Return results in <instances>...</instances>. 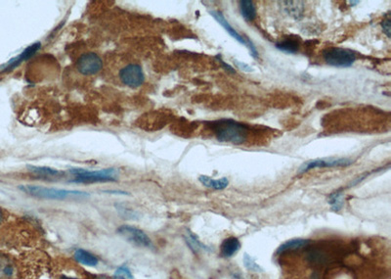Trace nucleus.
I'll return each instance as SVG.
<instances>
[{
    "label": "nucleus",
    "mask_w": 391,
    "mask_h": 279,
    "mask_svg": "<svg viewBox=\"0 0 391 279\" xmlns=\"http://www.w3.org/2000/svg\"><path fill=\"white\" fill-rule=\"evenodd\" d=\"M211 128L219 141L230 142L236 145L245 143L249 134L247 125L229 119L213 122Z\"/></svg>",
    "instance_id": "nucleus-1"
},
{
    "label": "nucleus",
    "mask_w": 391,
    "mask_h": 279,
    "mask_svg": "<svg viewBox=\"0 0 391 279\" xmlns=\"http://www.w3.org/2000/svg\"><path fill=\"white\" fill-rule=\"evenodd\" d=\"M20 189L24 192L41 199H50V200H65L67 198H84L88 197V194L80 191L73 190H65V189H56V188H48L43 186H20Z\"/></svg>",
    "instance_id": "nucleus-2"
},
{
    "label": "nucleus",
    "mask_w": 391,
    "mask_h": 279,
    "mask_svg": "<svg viewBox=\"0 0 391 279\" xmlns=\"http://www.w3.org/2000/svg\"><path fill=\"white\" fill-rule=\"evenodd\" d=\"M71 175L75 177L72 183L76 184H94V183H106L115 182L119 176L116 169H104L101 171H87L84 169H71L69 171Z\"/></svg>",
    "instance_id": "nucleus-3"
},
{
    "label": "nucleus",
    "mask_w": 391,
    "mask_h": 279,
    "mask_svg": "<svg viewBox=\"0 0 391 279\" xmlns=\"http://www.w3.org/2000/svg\"><path fill=\"white\" fill-rule=\"evenodd\" d=\"M323 58L326 64L336 68H348L357 59L356 53L350 49L329 47L323 51Z\"/></svg>",
    "instance_id": "nucleus-4"
},
{
    "label": "nucleus",
    "mask_w": 391,
    "mask_h": 279,
    "mask_svg": "<svg viewBox=\"0 0 391 279\" xmlns=\"http://www.w3.org/2000/svg\"><path fill=\"white\" fill-rule=\"evenodd\" d=\"M353 164V160L348 158H323L310 160L302 164L297 174L302 175L310 170L321 168H335V167H348Z\"/></svg>",
    "instance_id": "nucleus-5"
},
{
    "label": "nucleus",
    "mask_w": 391,
    "mask_h": 279,
    "mask_svg": "<svg viewBox=\"0 0 391 279\" xmlns=\"http://www.w3.org/2000/svg\"><path fill=\"white\" fill-rule=\"evenodd\" d=\"M118 233L135 246L143 248H150L153 246V243L149 236L143 230L135 226L122 225L118 228Z\"/></svg>",
    "instance_id": "nucleus-6"
},
{
    "label": "nucleus",
    "mask_w": 391,
    "mask_h": 279,
    "mask_svg": "<svg viewBox=\"0 0 391 279\" xmlns=\"http://www.w3.org/2000/svg\"><path fill=\"white\" fill-rule=\"evenodd\" d=\"M120 78L123 84L132 89L141 87L145 81L142 68L136 64H130L123 68L120 72Z\"/></svg>",
    "instance_id": "nucleus-7"
},
{
    "label": "nucleus",
    "mask_w": 391,
    "mask_h": 279,
    "mask_svg": "<svg viewBox=\"0 0 391 279\" xmlns=\"http://www.w3.org/2000/svg\"><path fill=\"white\" fill-rule=\"evenodd\" d=\"M76 68L81 75L93 76L102 70L103 62L96 53L88 52L77 59Z\"/></svg>",
    "instance_id": "nucleus-8"
},
{
    "label": "nucleus",
    "mask_w": 391,
    "mask_h": 279,
    "mask_svg": "<svg viewBox=\"0 0 391 279\" xmlns=\"http://www.w3.org/2000/svg\"><path fill=\"white\" fill-rule=\"evenodd\" d=\"M40 46H41L40 42H36V43L32 44L31 46L27 47V48L22 52V54H20L18 57L12 59L10 62L8 63V65L6 66V68L4 69V71H11V70L15 69L16 67H18L19 65H21L24 61H27V60L31 59L33 55L39 50Z\"/></svg>",
    "instance_id": "nucleus-9"
},
{
    "label": "nucleus",
    "mask_w": 391,
    "mask_h": 279,
    "mask_svg": "<svg viewBox=\"0 0 391 279\" xmlns=\"http://www.w3.org/2000/svg\"><path fill=\"white\" fill-rule=\"evenodd\" d=\"M210 15L225 29V31L228 32L229 34L234 37L235 39H237L239 42H241L242 44L248 46V39L249 38H245L244 36H242L238 31H236L230 24L228 21L225 19V17L223 16V14L220 11H210Z\"/></svg>",
    "instance_id": "nucleus-10"
},
{
    "label": "nucleus",
    "mask_w": 391,
    "mask_h": 279,
    "mask_svg": "<svg viewBox=\"0 0 391 279\" xmlns=\"http://www.w3.org/2000/svg\"><path fill=\"white\" fill-rule=\"evenodd\" d=\"M241 249V242L237 237L226 238L220 246V255L223 258H231Z\"/></svg>",
    "instance_id": "nucleus-11"
},
{
    "label": "nucleus",
    "mask_w": 391,
    "mask_h": 279,
    "mask_svg": "<svg viewBox=\"0 0 391 279\" xmlns=\"http://www.w3.org/2000/svg\"><path fill=\"white\" fill-rule=\"evenodd\" d=\"M28 169L33 175L42 178H59L64 175L63 172H60L55 169H51L48 167H38V166H28Z\"/></svg>",
    "instance_id": "nucleus-12"
},
{
    "label": "nucleus",
    "mask_w": 391,
    "mask_h": 279,
    "mask_svg": "<svg viewBox=\"0 0 391 279\" xmlns=\"http://www.w3.org/2000/svg\"><path fill=\"white\" fill-rule=\"evenodd\" d=\"M308 244H309V240L308 239L294 238V239L288 240V241L284 242L283 244H281L279 246V248L277 249L276 253L277 254H283V253L288 252V251H293V250L303 248V247L307 246Z\"/></svg>",
    "instance_id": "nucleus-13"
},
{
    "label": "nucleus",
    "mask_w": 391,
    "mask_h": 279,
    "mask_svg": "<svg viewBox=\"0 0 391 279\" xmlns=\"http://www.w3.org/2000/svg\"><path fill=\"white\" fill-rule=\"evenodd\" d=\"M198 181L202 186H204L207 188L215 189V190H222V189L226 188L229 185L227 178H221L220 180H213L207 176H200L198 178Z\"/></svg>",
    "instance_id": "nucleus-14"
},
{
    "label": "nucleus",
    "mask_w": 391,
    "mask_h": 279,
    "mask_svg": "<svg viewBox=\"0 0 391 279\" xmlns=\"http://www.w3.org/2000/svg\"><path fill=\"white\" fill-rule=\"evenodd\" d=\"M240 11L243 18L248 22L255 20L257 17V7L251 0L240 1Z\"/></svg>",
    "instance_id": "nucleus-15"
},
{
    "label": "nucleus",
    "mask_w": 391,
    "mask_h": 279,
    "mask_svg": "<svg viewBox=\"0 0 391 279\" xmlns=\"http://www.w3.org/2000/svg\"><path fill=\"white\" fill-rule=\"evenodd\" d=\"M74 259L79 263L84 266L88 267H96L98 264V259L91 253L83 250V249H78L74 253Z\"/></svg>",
    "instance_id": "nucleus-16"
},
{
    "label": "nucleus",
    "mask_w": 391,
    "mask_h": 279,
    "mask_svg": "<svg viewBox=\"0 0 391 279\" xmlns=\"http://www.w3.org/2000/svg\"><path fill=\"white\" fill-rule=\"evenodd\" d=\"M276 47L285 53L294 54L299 49V41L293 37H287V38L277 42Z\"/></svg>",
    "instance_id": "nucleus-17"
},
{
    "label": "nucleus",
    "mask_w": 391,
    "mask_h": 279,
    "mask_svg": "<svg viewBox=\"0 0 391 279\" xmlns=\"http://www.w3.org/2000/svg\"><path fill=\"white\" fill-rule=\"evenodd\" d=\"M328 204L331 208L332 211L338 212L339 210L342 209L344 205V198H343V193L341 190H336L335 192H332L328 196Z\"/></svg>",
    "instance_id": "nucleus-18"
},
{
    "label": "nucleus",
    "mask_w": 391,
    "mask_h": 279,
    "mask_svg": "<svg viewBox=\"0 0 391 279\" xmlns=\"http://www.w3.org/2000/svg\"><path fill=\"white\" fill-rule=\"evenodd\" d=\"M286 7V12L289 13L292 17H294L295 19H299L302 14H303V5L302 2H296V1H287L283 2Z\"/></svg>",
    "instance_id": "nucleus-19"
},
{
    "label": "nucleus",
    "mask_w": 391,
    "mask_h": 279,
    "mask_svg": "<svg viewBox=\"0 0 391 279\" xmlns=\"http://www.w3.org/2000/svg\"><path fill=\"white\" fill-rule=\"evenodd\" d=\"M185 241L187 245L194 253H198L201 250H206V247L197 239V237L195 234H193L191 231H187L185 235Z\"/></svg>",
    "instance_id": "nucleus-20"
},
{
    "label": "nucleus",
    "mask_w": 391,
    "mask_h": 279,
    "mask_svg": "<svg viewBox=\"0 0 391 279\" xmlns=\"http://www.w3.org/2000/svg\"><path fill=\"white\" fill-rule=\"evenodd\" d=\"M243 261H244V266H245V268L248 271L253 272V273H261V272H263L262 268L256 262V260L251 255L245 253Z\"/></svg>",
    "instance_id": "nucleus-21"
},
{
    "label": "nucleus",
    "mask_w": 391,
    "mask_h": 279,
    "mask_svg": "<svg viewBox=\"0 0 391 279\" xmlns=\"http://www.w3.org/2000/svg\"><path fill=\"white\" fill-rule=\"evenodd\" d=\"M114 279H133V275L131 274L130 270L128 269L127 267H121L119 268L115 275H114Z\"/></svg>",
    "instance_id": "nucleus-22"
},
{
    "label": "nucleus",
    "mask_w": 391,
    "mask_h": 279,
    "mask_svg": "<svg viewBox=\"0 0 391 279\" xmlns=\"http://www.w3.org/2000/svg\"><path fill=\"white\" fill-rule=\"evenodd\" d=\"M116 207H117V210H118V212L120 213V215L122 217H128V218H131V219L137 217V214L135 212H133L132 210L129 209V208H126L125 206H122V205L120 206V205L117 204Z\"/></svg>",
    "instance_id": "nucleus-23"
},
{
    "label": "nucleus",
    "mask_w": 391,
    "mask_h": 279,
    "mask_svg": "<svg viewBox=\"0 0 391 279\" xmlns=\"http://www.w3.org/2000/svg\"><path fill=\"white\" fill-rule=\"evenodd\" d=\"M382 28H383L384 32L388 35V37H391V20H390L389 18L385 19V20L382 22Z\"/></svg>",
    "instance_id": "nucleus-24"
},
{
    "label": "nucleus",
    "mask_w": 391,
    "mask_h": 279,
    "mask_svg": "<svg viewBox=\"0 0 391 279\" xmlns=\"http://www.w3.org/2000/svg\"><path fill=\"white\" fill-rule=\"evenodd\" d=\"M235 64L237 65L238 68H240V69H241L242 71H244V72L250 73V72H253V71H254V69H253L250 65H248V64H246V63L239 62V61L235 60Z\"/></svg>",
    "instance_id": "nucleus-25"
},
{
    "label": "nucleus",
    "mask_w": 391,
    "mask_h": 279,
    "mask_svg": "<svg viewBox=\"0 0 391 279\" xmlns=\"http://www.w3.org/2000/svg\"><path fill=\"white\" fill-rule=\"evenodd\" d=\"M216 58L218 59V61H219V62L221 63V65H222V66L224 67V69H225V70H227L228 72H230V73H232V74H235V73H236V71H235V69H234V68H233L232 66H230V65H229V64H227V63L224 62V61H223V60H222V59H221V58H220L219 56H217Z\"/></svg>",
    "instance_id": "nucleus-26"
},
{
    "label": "nucleus",
    "mask_w": 391,
    "mask_h": 279,
    "mask_svg": "<svg viewBox=\"0 0 391 279\" xmlns=\"http://www.w3.org/2000/svg\"><path fill=\"white\" fill-rule=\"evenodd\" d=\"M232 279H244V278L241 275H239V274H234L232 276Z\"/></svg>",
    "instance_id": "nucleus-27"
},
{
    "label": "nucleus",
    "mask_w": 391,
    "mask_h": 279,
    "mask_svg": "<svg viewBox=\"0 0 391 279\" xmlns=\"http://www.w3.org/2000/svg\"><path fill=\"white\" fill-rule=\"evenodd\" d=\"M3 219H4V213H3V211L0 209V224L2 223Z\"/></svg>",
    "instance_id": "nucleus-28"
}]
</instances>
